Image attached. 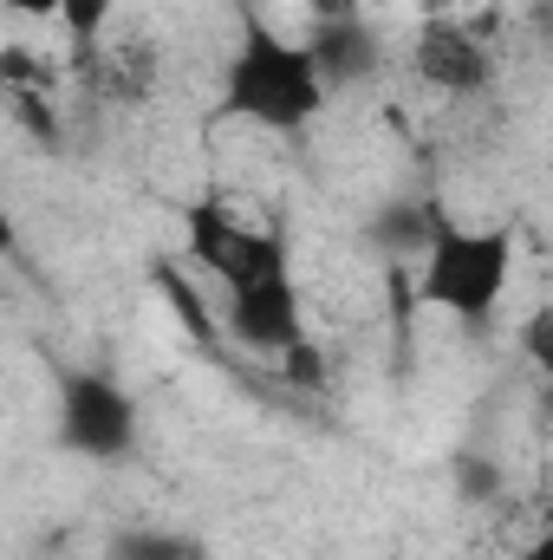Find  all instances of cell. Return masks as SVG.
Segmentation results:
<instances>
[{"instance_id": "6da1fadb", "label": "cell", "mask_w": 553, "mask_h": 560, "mask_svg": "<svg viewBox=\"0 0 553 560\" xmlns=\"http://www.w3.org/2000/svg\"><path fill=\"white\" fill-rule=\"evenodd\" d=\"M326 79L313 66V52L299 39H280L274 26H248L228 72H222V98H215V118H235V125H261V131H306L319 112H326Z\"/></svg>"}, {"instance_id": "7a4b0ae2", "label": "cell", "mask_w": 553, "mask_h": 560, "mask_svg": "<svg viewBox=\"0 0 553 560\" xmlns=\"http://www.w3.org/2000/svg\"><path fill=\"white\" fill-rule=\"evenodd\" d=\"M508 280H515V235L508 229H462V222L436 215V235H430L423 275H416L423 306L482 326L508 300Z\"/></svg>"}, {"instance_id": "3957f363", "label": "cell", "mask_w": 553, "mask_h": 560, "mask_svg": "<svg viewBox=\"0 0 553 560\" xmlns=\"http://www.w3.org/2000/svg\"><path fill=\"white\" fill-rule=\"evenodd\" d=\"M59 443L92 463H118L138 443V405L105 372H59Z\"/></svg>"}, {"instance_id": "277c9868", "label": "cell", "mask_w": 553, "mask_h": 560, "mask_svg": "<svg viewBox=\"0 0 553 560\" xmlns=\"http://www.w3.org/2000/svg\"><path fill=\"white\" fill-rule=\"evenodd\" d=\"M228 332L248 346V352H293L299 339H313L306 332V313H299V287L293 275H268V280H248V287H235L228 293Z\"/></svg>"}, {"instance_id": "5b68a950", "label": "cell", "mask_w": 553, "mask_h": 560, "mask_svg": "<svg viewBox=\"0 0 553 560\" xmlns=\"http://www.w3.org/2000/svg\"><path fill=\"white\" fill-rule=\"evenodd\" d=\"M411 66L423 85L449 92V98H469L495 79V59L482 46V33H469L462 20H423L416 26V46H411Z\"/></svg>"}, {"instance_id": "8992f818", "label": "cell", "mask_w": 553, "mask_h": 560, "mask_svg": "<svg viewBox=\"0 0 553 560\" xmlns=\"http://www.w3.org/2000/svg\"><path fill=\"white\" fill-rule=\"evenodd\" d=\"M306 52H313L319 79H326V92H345V85H358V79L378 72V39H372L365 20H319L313 39H306Z\"/></svg>"}, {"instance_id": "52a82bcc", "label": "cell", "mask_w": 553, "mask_h": 560, "mask_svg": "<svg viewBox=\"0 0 553 560\" xmlns=\"http://www.w3.org/2000/svg\"><path fill=\"white\" fill-rule=\"evenodd\" d=\"M183 235H189V261L202 268V275H228V261H235V248H242V235H248V222H235L222 202H189V215H183Z\"/></svg>"}, {"instance_id": "ba28073f", "label": "cell", "mask_w": 553, "mask_h": 560, "mask_svg": "<svg viewBox=\"0 0 553 560\" xmlns=\"http://www.w3.org/2000/svg\"><path fill=\"white\" fill-rule=\"evenodd\" d=\"M430 235H436V209H430V202H416V196L385 202V209L372 215V242H378L385 255H398V261L423 255V248H430Z\"/></svg>"}, {"instance_id": "9c48e42d", "label": "cell", "mask_w": 553, "mask_h": 560, "mask_svg": "<svg viewBox=\"0 0 553 560\" xmlns=\"http://www.w3.org/2000/svg\"><path fill=\"white\" fill-rule=\"evenodd\" d=\"M111 560H209L202 541L189 535H163V528H138V535H118Z\"/></svg>"}, {"instance_id": "30bf717a", "label": "cell", "mask_w": 553, "mask_h": 560, "mask_svg": "<svg viewBox=\"0 0 553 560\" xmlns=\"http://www.w3.org/2000/svg\"><path fill=\"white\" fill-rule=\"evenodd\" d=\"M111 13H118V0H66V7H59V26L72 33V46H79V52H98V39H105Z\"/></svg>"}, {"instance_id": "8fae6325", "label": "cell", "mask_w": 553, "mask_h": 560, "mask_svg": "<svg viewBox=\"0 0 553 560\" xmlns=\"http://www.w3.org/2000/svg\"><path fill=\"white\" fill-rule=\"evenodd\" d=\"M0 79H7V98H13V92H39V98H52V72H46L26 46H0Z\"/></svg>"}, {"instance_id": "7c38bea8", "label": "cell", "mask_w": 553, "mask_h": 560, "mask_svg": "<svg viewBox=\"0 0 553 560\" xmlns=\"http://www.w3.org/2000/svg\"><path fill=\"white\" fill-rule=\"evenodd\" d=\"M521 352L534 359V372L553 385V306H541V313L521 319Z\"/></svg>"}, {"instance_id": "4fadbf2b", "label": "cell", "mask_w": 553, "mask_h": 560, "mask_svg": "<svg viewBox=\"0 0 553 560\" xmlns=\"http://www.w3.org/2000/svg\"><path fill=\"white\" fill-rule=\"evenodd\" d=\"M280 365H286V378H293L299 392H319V385H326V352H319L313 339H299L293 352H280Z\"/></svg>"}, {"instance_id": "5bb4252c", "label": "cell", "mask_w": 553, "mask_h": 560, "mask_svg": "<svg viewBox=\"0 0 553 560\" xmlns=\"http://www.w3.org/2000/svg\"><path fill=\"white\" fill-rule=\"evenodd\" d=\"M456 482H462V495H475V502H489L502 476H495V463H489V456H462V463H456Z\"/></svg>"}, {"instance_id": "9a60e30c", "label": "cell", "mask_w": 553, "mask_h": 560, "mask_svg": "<svg viewBox=\"0 0 553 560\" xmlns=\"http://www.w3.org/2000/svg\"><path fill=\"white\" fill-rule=\"evenodd\" d=\"M306 13H313V26L319 20H358V0H306Z\"/></svg>"}, {"instance_id": "2e32d148", "label": "cell", "mask_w": 553, "mask_h": 560, "mask_svg": "<svg viewBox=\"0 0 553 560\" xmlns=\"http://www.w3.org/2000/svg\"><path fill=\"white\" fill-rule=\"evenodd\" d=\"M7 13H26V20H59V7L66 0H0Z\"/></svg>"}, {"instance_id": "e0dca14e", "label": "cell", "mask_w": 553, "mask_h": 560, "mask_svg": "<svg viewBox=\"0 0 553 560\" xmlns=\"http://www.w3.org/2000/svg\"><path fill=\"white\" fill-rule=\"evenodd\" d=\"M508 560H553V509H548V522H541V535H534L521 555H508Z\"/></svg>"}]
</instances>
